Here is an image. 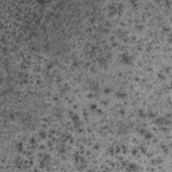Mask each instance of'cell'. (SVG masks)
<instances>
[{
    "mask_svg": "<svg viewBox=\"0 0 172 172\" xmlns=\"http://www.w3.org/2000/svg\"><path fill=\"white\" fill-rule=\"evenodd\" d=\"M123 61L128 63V62H130L132 59H130V57H128V55H125V54H124V55H123Z\"/></svg>",
    "mask_w": 172,
    "mask_h": 172,
    "instance_id": "6da1fadb",
    "label": "cell"
}]
</instances>
